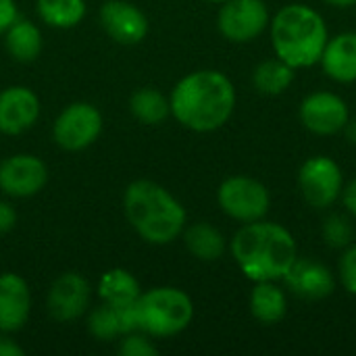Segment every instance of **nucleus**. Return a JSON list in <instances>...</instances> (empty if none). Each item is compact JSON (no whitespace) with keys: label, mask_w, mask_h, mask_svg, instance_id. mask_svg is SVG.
Returning <instances> with one entry per match:
<instances>
[{"label":"nucleus","mask_w":356,"mask_h":356,"mask_svg":"<svg viewBox=\"0 0 356 356\" xmlns=\"http://www.w3.org/2000/svg\"><path fill=\"white\" fill-rule=\"evenodd\" d=\"M171 115L192 131H215L223 127L236 106V88L229 77L215 69L186 75L171 92Z\"/></svg>","instance_id":"nucleus-1"},{"label":"nucleus","mask_w":356,"mask_h":356,"mask_svg":"<svg viewBox=\"0 0 356 356\" xmlns=\"http://www.w3.org/2000/svg\"><path fill=\"white\" fill-rule=\"evenodd\" d=\"M229 248L242 273L254 284L284 280L298 259L294 236L284 225L265 219L244 223L232 238Z\"/></svg>","instance_id":"nucleus-2"},{"label":"nucleus","mask_w":356,"mask_h":356,"mask_svg":"<svg viewBox=\"0 0 356 356\" xmlns=\"http://www.w3.org/2000/svg\"><path fill=\"white\" fill-rule=\"evenodd\" d=\"M275 56L294 69L319 63L330 40L323 17L307 4H288L269 21Z\"/></svg>","instance_id":"nucleus-3"},{"label":"nucleus","mask_w":356,"mask_h":356,"mask_svg":"<svg viewBox=\"0 0 356 356\" xmlns=\"http://www.w3.org/2000/svg\"><path fill=\"white\" fill-rule=\"evenodd\" d=\"M123 204L131 227L150 244H169L184 232V207L154 181L138 179L129 184Z\"/></svg>","instance_id":"nucleus-4"},{"label":"nucleus","mask_w":356,"mask_h":356,"mask_svg":"<svg viewBox=\"0 0 356 356\" xmlns=\"http://www.w3.org/2000/svg\"><path fill=\"white\" fill-rule=\"evenodd\" d=\"M134 313L138 332L167 338L184 332L192 323L194 305L184 290L154 288L138 296Z\"/></svg>","instance_id":"nucleus-5"},{"label":"nucleus","mask_w":356,"mask_h":356,"mask_svg":"<svg viewBox=\"0 0 356 356\" xmlns=\"http://www.w3.org/2000/svg\"><path fill=\"white\" fill-rule=\"evenodd\" d=\"M217 200H219L221 211L227 217L242 221V223L265 219V215L269 213V204H271V196L265 184L252 177H244V175L227 177L219 186Z\"/></svg>","instance_id":"nucleus-6"},{"label":"nucleus","mask_w":356,"mask_h":356,"mask_svg":"<svg viewBox=\"0 0 356 356\" xmlns=\"http://www.w3.org/2000/svg\"><path fill=\"white\" fill-rule=\"evenodd\" d=\"M298 188L305 202L313 209L332 207L344 190V175L340 165L325 156L317 154L305 161L298 171Z\"/></svg>","instance_id":"nucleus-7"},{"label":"nucleus","mask_w":356,"mask_h":356,"mask_svg":"<svg viewBox=\"0 0 356 356\" xmlns=\"http://www.w3.org/2000/svg\"><path fill=\"white\" fill-rule=\"evenodd\" d=\"M217 15L221 35L234 44L257 40L269 25V10L263 0H225Z\"/></svg>","instance_id":"nucleus-8"},{"label":"nucleus","mask_w":356,"mask_h":356,"mask_svg":"<svg viewBox=\"0 0 356 356\" xmlns=\"http://www.w3.org/2000/svg\"><path fill=\"white\" fill-rule=\"evenodd\" d=\"M102 131V115L88 102L69 104L54 121V140L65 150H83Z\"/></svg>","instance_id":"nucleus-9"},{"label":"nucleus","mask_w":356,"mask_h":356,"mask_svg":"<svg viewBox=\"0 0 356 356\" xmlns=\"http://www.w3.org/2000/svg\"><path fill=\"white\" fill-rule=\"evenodd\" d=\"M302 125L317 136H336L350 123L348 104L334 92H313L300 102Z\"/></svg>","instance_id":"nucleus-10"},{"label":"nucleus","mask_w":356,"mask_h":356,"mask_svg":"<svg viewBox=\"0 0 356 356\" xmlns=\"http://www.w3.org/2000/svg\"><path fill=\"white\" fill-rule=\"evenodd\" d=\"M48 181L46 165L31 154H15L0 163V188L15 198L38 194Z\"/></svg>","instance_id":"nucleus-11"},{"label":"nucleus","mask_w":356,"mask_h":356,"mask_svg":"<svg viewBox=\"0 0 356 356\" xmlns=\"http://www.w3.org/2000/svg\"><path fill=\"white\" fill-rule=\"evenodd\" d=\"M104 31L119 44H138L148 33L146 15L127 0H108L100 8Z\"/></svg>","instance_id":"nucleus-12"},{"label":"nucleus","mask_w":356,"mask_h":356,"mask_svg":"<svg viewBox=\"0 0 356 356\" xmlns=\"http://www.w3.org/2000/svg\"><path fill=\"white\" fill-rule=\"evenodd\" d=\"M40 115L38 96L23 86H13L0 92V131L15 136L29 129Z\"/></svg>","instance_id":"nucleus-13"},{"label":"nucleus","mask_w":356,"mask_h":356,"mask_svg":"<svg viewBox=\"0 0 356 356\" xmlns=\"http://www.w3.org/2000/svg\"><path fill=\"white\" fill-rule=\"evenodd\" d=\"M284 282L292 290V294L305 300L327 298L336 288V280L332 271L325 265L311 259H296L288 269V273L284 275Z\"/></svg>","instance_id":"nucleus-14"},{"label":"nucleus","mask_w":356,"mask_h":356,"mask_svg":"<svg viewBox=\"0 0 356 356\" xmlns=\"http://www.w3.org/2000/svg\"><path fill=\"white\" fill-rule=\"evenodd\" d=\"M90 302V286L77 273L60 275L48 292V311L58 321H73L83 315Z\"/></svg>","instance_id":"nucleus-15"},{"label":"nucleus","mask_w":356,"mask_h":356,"mask_svg":"<svg viewBox=\"0 0 356 356\" xmlns=\"http://www.w3.org/2000/svg\"><path fill=\"white\" fill-rule=\"evenodd\" d=\"M31 294L23 277L17 273L0 275V332L10 334L27 323Z\"/></svg>","instance_id":"nucleus-16"},{"label":"nucleus","mask_w":356,"mask_h":356,"mask_svg":"<svg viewBox=\"0 0 356 356\" xmlns=\"http://www.w3.org/2000/svg\"><path fill=\"white\" fill-rule=\"evenodd\" d=\"M319 63L330 79L338 83L356 81V31H344L330 38Z\"/></svg>","instance_id":"nucleus-17"},{"label":"nucleus","mask_w":356,"mask_h":356,"mask_svg":"<svg viewBox=\"0 0 356 356\" xmlns=\"http://www.w3.org/2000/svg\"><path fill=\"white\" fill-rule=\"evenodd\" d=\"M134 305L102 302L90 315V321H88L92 336L98 338V340H115L117 336H125L129 332H138Z\"/></svg>","instance_id":"nucleus-18"},{"label":"nucleus","mask_w":356,"mask_h":356,"mask_svg":"<svg viewBox=\"0 0 356 356\" xmlns=\"http://www.w3.org/2000/svg\"><path fill=\"white\" fill-rule=\"evenodd\" d=\"M250 313L263 325L280 323L288 313L286 292L275 282H257L250 292Z\"/></svg>","instance_id":"nucleus-19"},{"label":"nucleus","mask_w":356,"mask_h":356,"mask_svg":"<svg viewBox=\"0 0 356 356\" xmlns=\"http://www.w3.org/2000/svg\"><path fill=\"white\" fill-rule=\"evenodd\" d=\"M294 71H296L294 67H290L286 60L275 56V58L263 60L261 65L254 67L252 83L265 96H280V94H284L292 86Z\"/></svg>","instance_id":"nucleus-20"},{"label":"nucleus","mask_w":356,"mask_h":356,"mask_svg":"<svg viewBox=\"0 0 356 356\" xmlns=\"http://www.w3.org/2000/svg\"><path fill=\"white\" fill-rule=\"evenodd\" d=\"M6 50L13 58L21 63L35 60L42 50V33L40 29L25 19H15V23L6 29Z\"/></svg>","instance_id":"nucleus-21"},{"label":"nucleus","mask_w":356,"mask_h":356,"mask_svg":"<svg viewBox=\"0 0 356 356\" xmlns=\"http://www.w3.org/2000/svg\"><path fill=\"white\" fill-rule=\"evenodd\" d=\"M188 250L200 261H219L225 252L223 234L209 223H194L184 234Z\"/></svg>","instance_id":"nucleus-22"},{"label":"nucleus","mask_w":356,"mask_h":356,"mask_svg":"<svg viewBox=\"0 0 356 356\" xmlns=\"http://www.w3.org/2000/svg\"><path fill=\"white\" fill-rule=\"evenodd\" d=\"M98 294L102 302L111 305H134L140 296V286L125 269H113L100 277Z\"/></svg>","instance_id":"nucleus-23"},{"label":"nucleus","mask_w":356,"mask_h":356,"mask_svg":"<svg viewBox=\"0 0 356 356\" xmlns=\"http://www.w3.org/2000/svg\"><path fill=\"white\" fill-rule=\"evenodd\" d=\"M131 113L146 125H159L163 123L171 113V102L165 94H161L154 88H142L138 90L129 100Z\"/></svg>","instance_id":"nucleus-24"},{"label":"nucleus","mask_w":356,"mask_h":356,"mask_svg":"<svg viewBox=\"0 0 356 356\" xmlns=\"http://www.w3.org/2000/svg\"><path fill=\"white\" fill-rule=\"evenodd\" d=\"M38 13L52 27H75L86 15V0H38Z\"/></svg>","instance_id":"nucleus-25"},{"label":"nucleus","mask_w":356,"mask_h":356,"mask_svg":"<svg viewBox=\"0 0 356 356\" xmlns=\"http://www.w3.org/2000/svg\"><path fill=\"white\" fill-rule=\"evenodd\" d=\"M323 238L334 248H346L353 242V225L342 215H332L323 223Z\"/></svg>","instance_id":"nucleus-26"},{"label":"nucleus","mask_w":356,"mask_h":356,"mask_svg":"<svg viewBox=\"0 0 356 356\" xmlns=\"http://www.w3.org/2000/svg\"><path fill=\"white\" fill-rule=\"evenodd\" d=\"M119 353L125 356H154L159 353V348L146 336L129 332V334H125V338L119 346Z\"/></svg>","instance_id":"nucleus-27"},{"label":"nucleus","mask_w":356,"mask_h":356,"mask_svg":"<svg viewBox=\"0 0 356 356\" xmlns=\"http://www.w3.org/2000/svg\"><path fill=\"white\" fill-rule=\"evenodd\" d=\"M338 271H340L342 286L356 296V244L355 246H346V250L340 259Z\"/></svg>","instance_id":"nucleus-28"},{"label":"nucleus","mask_w":356,"mask_h":356,"mask_svg":"<svg viewBox=\"0 0 356 356\" xmlns=\"http://www.w3.org/2000/svg\"><path fill=\"white\" fill-rule=\"evenodd\" d=\"M17 19L15 0H0V33H4Z\"/></svg>","instance_id":"nucleus-29"},{"label":"nucleus","mask_w":356,"mask_h":356,"mask_svg":"<svg viewBox=\"0 0 356 356\" xmlns=\"http://www.w3.org/2000/svg\"><path fill=\"white\" fill-rule=\"evenodd\" d=\"M15 223H17V213H15V209H13L8 202L0 200V234L13 229Z\"/></svg>","instance_id":"nucleus-30"},{"label":"nucleus","mask_w":356,"mask_h":356,"mask_svg":"<svg viewBox=\"0 0 356 356\" xmlns=\"http://www.w3.org/2000/svg\"><path fill=\"white\" fill-rule=\"evenodd\" d=\"M342 200H344V207H346V211L356 217V177L342 190Z\"/></svg>","instance_id":"nucleus-31"},{"label":"nucleus","mask_w":356,"mask_h":356,"mask_svg":"<svg viewBox=\"0 0 356 356\" xmlns=\"http://www.w3.org/2000/svg\"><path fill=\"white\" fill-rule=\"evenodd\" d=\"M0 356H23V348L10 338H0Z\"/></svg>","instance_id":"nucleus-32"},{"label":"nucleus","mask_w":356,"mask_h":356,"mask_svg":"<svg viewBox=\"0 0 356 356\" xmlns=\"http://www.w3.org/2000/svg\"><path fill=\"white\" fill-rule=\"evenodd\" d=\"M325 2L332 6H338V8H350L356 4V0H325Z\"/></svg>","instance_id":"nucleus-33"},{"label":"nucleus","mask_w":356,"mask_h":356,"mask_svg":"<svg viewBox=\"0 0 356 356\" xmlns=\"http://www.w3.org/2000/svg\"><path fill=\"white\" fill-rule=\"evenodd\" d=\"M346 127H348V125H346ZM348 138H350V142H353V144H356V121L350 125V127H348Z\"/></svg>","instance_id":"nucleus-34"},{"label":"nucleus","mask_w":356,"mask_h":356,"mask_svg":"<svg viewBox=\"0 0 356 356\" xmlns=\"http://www.w3.org/2000/svg\"><path fill=\"white\" fill-rule=\"evenodd\" d=\"M209 2H219V4H221V2H225V0H209Z\"/></svg>","instance_id":"nucleus-35"}]
</instances>
